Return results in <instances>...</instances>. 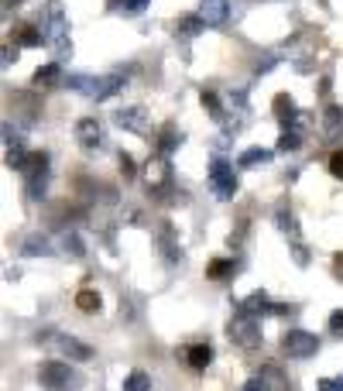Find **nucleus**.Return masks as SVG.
Here are the masks:
<instances>
[{"label": "nucleus", "instance_id": "nucleus-1", "mask_svg": "<svg viewBox=\"0 0 343 391\" xmlns=\"http://www.w3.org/2000/svg\"><path fill=\"white\" fill-rule=\"evenodd\" d=\"M38 381L48 391H76L83 388V374L73 364H62V360H45L38 368Z\"/></svg>", "mask_w": 343, "mask_h": 391}, {"label": "nucleus", "instance_id": "nucleus-2", "mask_svg": "<svg viewBox=\"0 0 343 391\" xmlns=\"http://www.w3.org/2000/svg\"><path fill=\"white\" fill-rule=\"evenodd\" d=\"M45 41L52 45L58 59H65L73 52L69 45V28H65V14H62V4L58 0H48V24H45Z\"/></svg>", "mask_w": 343, "mask_h": 391}, {"label": "nucleus", "instance_id": "nucleus-3", "mask_svg": "<svg viewBox=\"0 0 343 391\" xmlns=\"http://www.w3.org/2000/svg\"><path fill=\"white\" fill-rule=\"evenodd\" d=\"M227 333H230V340L237 343V347H244V350H254V347H261V326H258V319L254 316H248V313H237L233 319H230V326H227Z\"/></svg>", "mask_w": 343, "mask_h": 391}, {"label": "nucleus", "instance_id": "nucleus-4", "mask_svg": "<svg viewBox=\"0 0 343 391\" xmlns=\"http://www.w3.org/2000/svg\"><path fill=\"white\" fill-rule=\"evenodd\" d=\"M210 182H213V193L220 196V199H233V193H237V176H233V168H230L223 158H213Z\"/></svg>", "mask_w": 343, "mask_h": 391}, {"label": "nucleus", "instance_id": "nucleus-5", "mask_svg": "<svg viewBox=\"0 0 343 391\" xmlns=\"http://www.w3.org/2000/svg\"><path fill=\"white\" fill-rule=\"evenodd\" d=\"M282 350H285L288 357H312V353L320 350V340L305 330H288L285 336H282Z\"/></svg>", "mask_w": 343, "mask_h": 391}, {"label": "nucleus", "instance_id": "nucleus-6", "mask_svg": "<svg viewBox=\"0 0 343 391\" xmlns=\"http://www.w3.org/2000/svg\"><path fill=\"white\" fill-rule=\"evenodd\" d=\"M144 182H148V189H152V193H165V189L172 186L169 158H165V155L148 158V165H144Z\"/></svg>", "mask_w": 343, "mask_h": 391}, {"label": "nucleus", "instance_id": "nucleus-7", "mask_svg": "<svg viewBox=\"0 0 343 391\" xmlns=\"http://www.w3.org/2000/svg\"><path fill=\"white\" fill-rule=\"evenodd\" d=\"M199 18L206 28H220L230 18V4L227 0H199Z\"/></svg>", "mask_w": 343, "mask_h": 391}, {"label": "nucleus", "instance_id": "nucleus-8", "mask_svg": "<svg viewBox=\"0 0 343 391\" xmlns=\"http://www.w3.org/2000/svg\"><path fill=\"white\" fill-rule=\"evenodd\" d=\"M241 313H248V316H265V313H288V306H278V302H268V295L265 292H254L248 295L241 306H237Z\"/></svg>", "mask_w": 343, "mask_h": 391}, {"label": "nucleus", "instance_id": "nucleus-9", "mask_svg": "<svg viewBox=\"0 0 343 391\" xmlns=\"http://www.w3.org/2000/svg\"><path fill=\"white\" fill-rule=\"evenodd\" d=\"M76 141L83 148H100V141H103V127H100V120L93 117H83L76 124Z\"/></svg>", "mask_w": 343, "mask_h": 391}, {"label": "nucleus", "instance_id": "nucleus-10", "mask_svg": "<svg viewBox=\"0 0 343 391\" xmlns=\"http://www.w3.org/2000/svg\"><path fill=\"white\" fill-rule=\"evenodd\" d=\"M158 244H162L169 264H179V261H182V247H179L175 237H172V223H158Z\"/></svg>", "mask_w": 343, "mask_h": 391}, {"label": "nucleus", "instance_id": "nucleus-11", "mask_svg": "<svg viewBox=\"0 0 343 391\" xmlns=\"http://www.w3.org/2000/svg\"><path fill=\"white\" fill-rule=\"evenodd\" d=\"M56 343H58V350L65 353L69 360H90V357H93V347H86V343L76 340V336H58Z\"/></svg>", "mask_w": 343, "mask_h": 391}, {"label": "nucleus", "instance_id": "nucleus-12", "mask_svg": "<svg viewBox=\"0 0 343 391\" xmlns=\"http://www.w3.org/2000/svg\"><path fill=\"white\" fill-rule=\"evenodd\" d=\"M210 360H213L210 343H192V347H186V364H189L192 371H206Z\"/></svg>", "mask_w": 343, "mask_h": 391}, {"label": "nucleus", "instance_id": "nucleus-13", "mask_svg": "<svg viewBox=\"0 0 343 391\" xmlns=\"http://www.w3.org/2000/svg\"><path fill=\"white\" fill-rule=\"evenodd\" d=\"M117 124L127 127V131H134V134H148V120H144V110H141V107L120 110V114H117Z\"/></svg>", "mask_w": 343, "mask_h": 391}, {"label": "nucleus", "instance_id": "nucleus-14", "mask_svg": "<svg viewBox=\"0 0 343 391\" xmlns=\"http://www.w3.org/2000/svg\"><path fill=\"white\" fill-rule=\"evenodd\" d=\"M58 82H62V69H58L56 62H48V65H41L38 73L31 76V86H35V90H56Z\"/></svg>", "mask_w": 343, "mask_h": 391}, {"label": "nucleus", "instance_id": "nucleus-15", "mask_svg": "<svg viewBox=\"0 0 343 391\" xmlns=\"http://www.w3.org/2000/svg\"><path fill=\"white\" fill-rule=\"evenodd\" d=\"M261 385H265V391H288V377L278 364H265L261 368Z\"/></svg>", "mask_w": 343, "mask_h": 391}, {"label": "nucleus", "instance_id": "nucleus-16", "mask_svg": "<svg viewBox=\"0 0 343 391\" xmlns=\"http://www.w3.org/2000/svg\"><path fill=\"white\" fill-rule=\"evenodd\" d=\"M275 117L282 120L285 131H292V124H295V117H299V110H295V103H292L288 93H278V97H275Z\"/></svg>", "mask_w": 343, "mask_h": 391}, {"label": "nucleus", "instance_id": "nucleus-17", "mask_svg": "<svg viewBox=\"0 0 343 391\" xmlns=\"http://www.w3.org/2000/svg\"><path fill=\"white\" fill-rule=\"evenodd\" d=\"M24 178H31V176H38V172H48V155L45 151H31V155L21 161V168H18Z\"/></svg>", "mask_w": 343, "mask_h": 391}, {"label": "nucleus", "instance_id": "nucleus-18", "mask_svg": "<svg viewBox=\"0 0 343 391\" xmlns=\"http://www.w3.org/2000/svg\"><path fill=\"white\" fill-rule=\"evenodd\" d=\"M343 131V107H326V114H323V134L326 137H340Z\"/></svg>", "mask_w": 343, "mask_h": 391}, {"label": "nucleus", "instance_id": "nucleus-19", "mask_svg": "<svg viewBox=\"0 0 343 391\" xmlns=\"http://www.w3.org/2000/svg\"><path fill=\"white\" fill-rule=\"evenodd\" d=\"M117 90H124V73H114V76L100 79V82H96L93 100H110V97L117 93Z\"/></svg>", "mask_w": 343, "mask_h": 391}, {"label": "nucleus", "instance_id": "nucleus-20", "mask_svg": "<svg viewBox=\"0 0 343 391\" xmlns=\"http://www.w3.org/2000/svg\"><path fill=\"white\" fill-rule=\"evenodd\" d=\"M14 41H18V45H28V48H35V45L45 41V31L35 28V24H21L18 31H14Z\"/></svg>", "mask_w": 343, "mask_h": 391}, {"label": "nucleus", "instance_id": "nucleus-21", "mask_svg": "<svg viewBox=\"0 0 343 391\" xmlns=\"http://www.w3.org/2000/svg\"><path fill=\"white\" fill-rule=\"evenodd\" d=\"M203 28H206V24H203V18H199V14H182V18L175 21V31H179V35H186V38L199 35Z\"/></svg>", "mask_w": 343, "mask_h": 391}, {"label": "nucleus", "instance_id": "nucleus-22", "mask_svg": "<svg viewBox=\"0 0 343 391\" xmlns=\"http://www.w3.org/2000/svg\"><path fill=\"white\" fill-rule=\"evenodd\" d=\"M76 309L86 316L100 313V292H93V289H83V292L76 295Z\"/></svg>", "mask_w": 343, "mask_h": 391}, {"label": "nucleus", "instance_id": "nucleus-23", "mask_svg": "<svg viewBox=\"0 0 343 391\" xmlns=\"http://www.w3.org/2000/svg\"><path fill=\"white\" fill-rule=\"evenodd\" d=\"M45 189H48V172H38V176L28 178V186H24V193H28V199H45Z\"/></svg>", "mask_w": 343, "mask_h": 391}, {"label": "nucleus", "instance_id": "nucleus-24", "mask_svg": "<svg viewBox=\"0 0 343 391\" xmlns=\"http://www.w3.org/2000/svg\"><path fill=\"white\" fill-rule=\"evenodd\" d=\"M124 391H152V377L144 371H131L124 377Z\"/></svg>", "mask_w": 343, "mask_h": 391}, {"label": "nucleus", "instance_id": "nucleus-25", "mask_svg": "<svg viewBox=\"0 0 343 391\" xmlns=\"http://www.w3.org/2000/svg\"><path fill=\"white\" fill-rule=\"evenodd\" d=\"M158 148H162V155H169V151H175V148H179V131H175L172 124H165V127H162V134H158Z\"/></svg>", "mask_w": 343, "mask_h": 391}, {"label": "nucleus", "instance_id": "nucleus-26", "mask_svg": "<svg viewBox=\"0 0 343 391\" xmlns=\"http://www.w3.org/2000/svg\"><path fill=\"white\" fill-rule=\"evenodd\" d=\"M275 223H278V230H282V234H288V237L299 234V227H295V216L288 213L285 206H278V210H275Z\"/></svg>", "mask_w": 343, "mask_h": 391}, {"label": "nucleus", "instance_id": "nucleus-27", "mask_svg": "<svg viewBox=\"0 0 343 391\" xmlns=\"http://www.w3.org/2000/svg\"><path fill=\"white\" fill-rule=\"evenodd\" d=\"M206 274H210V278H216V282H220V278H230V274H233V261H223V257H216V261H210Z\"/></svg>", "mask_w": 343, "mask_h": 391}, {"label": "nucleus", "instance_id": "nucleus-28", "mask_svg": "<svg viewBox=\"0 0 343 391\" xmlns=\"http://www.w3.org/2000/svg\"><path fill=\"white\" fill-rule=\"evenodd\" d=\"M299 148H302L299 131H282V137H278V151H299Z\"/></svg>", "mask_w": 343, "mask_h": 391}, {"label": "nucleus", "instance_id": "nucleus-29", "mask_svg": "<svg viewBox=\"0 0 343 391\" xmlns=\"http://www.w3.org/2000/svg\"><path fill=\"white\" fill-rule=\"evenodd\" d=\"M268 151H261V148H250V151H244V155H241V168H250V165H265L268 161Z\"/></svg>", "mask_w": 343, "mask_h": 391}, {"label": "nucleus", "instance_id": "nucleus-30", "mask_svg": "<svg viewBox=\"0 0 343 391\" xmlns=\"http://www.w3.org/2000/svg\"><path fill=\"white\" fill-rule=\"evenodd\" d=\"M24 255H48V240L41 234L28 237V240H24Z\"/></svg>", "mask_w": 343, "mask_h": 391}, {"label": "nucleus", "instance_id": "nucleus-31", "mask_svg": "<svg viewBox=\"0 0 343 391\" xmlns=\"http://www.w3.org/2000/svg\"><path fill=\"white\" fill-rule=\"evenodd\" d=\"M96 82H100V79H90V76H69V86H73V90H79V93H90V97L96 93Z\"/></svg>", "mask_w": 343, "mask_h": 391}, {"label": "nucleus", "instance_id": "nucleus-32", "mask_svg": "<svg viewBox=\"0 0 343 391\" xmlns=\"http://www.w3.org/2000/svg\"><path fill=\"white\" fill-rule=\"evenodd\" d=\"M199 100H203V107H206V110H210L213 117L220 120L223 117V110H220V100H216V93H210V90H203V93H199Z\"/></svg>", "mask_w": 343, "mask_h": 391}, {"label": "nucleus", "instance_id": "nucleus-33", "mask_svg": "<svg viewBox=\"0 0 343 391\" xmlns=\"http://www.w3.org/2000/svg\"><path fill=\"white\" fill-rule=\"evenodd\" d=\"M110 7H120V11L137 14V11H144V7H148V0H110Z\"/></svg>", "mask_w": 343, "mask_h": 391}, {"label": "nucleus", "instance_id": "nucleus-34", "mask_svg": "<svg viewBox=\"0 0 343 391\" xmlns=\"http://www.w3.org/2000/svg\"><path fill=\"white\" fill-rule=\"evenodd\" d=\"M329 172L343 182V151H333V155H329Z\"/></svg>", "mask_w": 343, "mask_h": 391}, {"label": "nucleus", "instance_id": "nucleus-35", "mask_svg": "<svg viewBox=\"0 0 343 391\" xmlns=\"http://www.w3.org/2000/svg\"><path fill=\"white\" fill-rule=\"evenodd\" d=\"M329 333H333V336H343V309H337V313L329 316Z\"/></svg>", "mask_w": 343, "mask_h": 391}, {"label": "nucleus", "instance_id": "nucleus-36", "mask_svg": "<svg viewBox=\"0 0 343 391\" xmlns=\"http://www.w3.org/2000/svg\"><path fill=\"white\" fill-rule=\"evenodd\" d=\"M120 172H124V178L137 176V172H134V158L131 155H120Z\"/></svg>", "mask_w": 343, "mask_h": 391}, {"label": "nucleus", "instance_id": "nucleus-37", "mask_svg": "<svg viewBox=\"0 0 343 391\" xmlns=\"http://www.w3.org/2000/svg\"><path fill=\"white\" fill-rule=\"evenodd\" d=\"M14 59H18V48H14V41H4V65H11Z\"/></svg>", "mask_w": 343, "mask_h": 391}, {"label": "nucleus", "instance_id": "nucleus-38", "mask_svg": "<svg viewBox=\"0 0 343 391\" xmlns=\"http://www.w3.org/2000/svg\"><path fill=\"white\" fill-rule=\"evenodd\" d=\"M65 251H73L76 257H83V244H79L73 234H65Z\"/></svg>", "mask_w": 343, "mask_h": 391}, {"label": "nucleus", "instance_id": "nucleus-39", "mask_svg": "<svg viewBox=\"0 0 343 391\" xmlns=\"http://www.w3.org/2000/svg\"><path fill=\"white\" fill-rule=\"evenodd\" d=\"M320 391H343V385L333 381V377H323V381H320Z\"/></svg>", "mask_w": 343, "mask_h": 391}, {"label": "nucleus", "instance_id": "nucleus-40", "mask_svg": "<svg viewBox=\"0 0 343 391\" xmlns=\"http://www.w3.org/2000/svg\"><path fill=\"white\" fill-rule=\"evenodd\" d=\"M244 391H265V385H261V377H254V381H248V385H244Z\"/></svg>", "mask_w": 343, "mask_h": 391}, {"label": "nucleus", "instance_id": "nucleus-41", "mask_svg": "<svg viewBox=\"0 0 343 391\" xmlns=\"http://www.w3.org/2000/svg\"><path fill=\"white\" fill-rule=\"evenodd\" d=\"M295 261H299V264H305V261H309V257H305V247H302V244H295Z\"/></svg>", "mask_w": 343, "mask_h": 391}, {"label": "nucleus", "instance_id": "nucleus-42", "mask_svg": "<svg viewBox=\"0 0 343 391\" xmlns=\"http://www.w3.org/2000/svg\"><path fill=\"white\" fill-rule=\"evenodd\" d=\"M333 272H337V274H340V278H343V255H337V257H333Z\"/></svg>", "mask_w": 343, "mask_h": 391}, {"label": "nucleus", "instance_id": "nucleus-43", "mask_svg": "<svg viewBox=\"0 0 343 391\" xmlns=\"http://www.w3.org/2000/svg\"><path fill=\"white\" fill-rule=\"evenodd\" d=\"M271 65H275V59H271V55H268L265 62H258V73H268V69H271Z\"/></svg>", "mask_w": 343, "mask_h": 391}, {"label": "nucleus", "instance_id": "nucleus-44", "mask_svg": "<svg viewBox=\"0 0 343 391\" xmlns=\"http://www.w3.org/2000/svg\"><path fill=\"white\" fill-rule=\"evenodd\" d=\"M14 4H21V0H4V7H14Z\"/></svg>", "mask_w": 343, "mask_h": 391}, {"label": "nucleus", "instance_id": "nucleus-45", "mask_svg": "<svg viewBox=\"0 0 343 391\" xmlns=\"http://www.w3.org/2000/svg\"><path fill=\"white\" fill-rule=\"evenodd\" d=\"M340 385H343V377H340Z\"/></svg>", "mask_w": 343, "mask_h": 391}]
</instances>
